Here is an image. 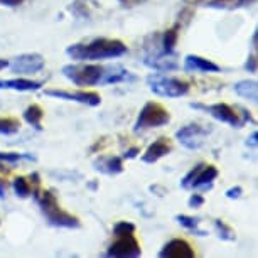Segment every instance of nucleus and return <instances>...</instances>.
<instances>
[{
    "instance_id": "obj_1",
    "label": "nucleus",
    "mask_w": 258,
    "mask_h": 258,
    "mask_svg": "<svg viewBox=\"0 0 258 258\" xmlns=\"http://www.w3.org/2000/svg\"><path fill=\"white\" fill-rule=\"evenodd\" d=\"M62 75L76 86H105L134 80L130 71H126L120 64H66L62 68Z\"/></svg>"
},
{
    "instance_id": "obj_2",
    "label": "nucleus",
    "mask_w": 258,
    "mask_h": 258,
    "mask_svg": "<svg viewBox=\"0 0 258 258\" xmlns=\"http://www.w3.org/2000/svg\"><path fill=\"white\" fill-rule=\"evenodd\" d=\"M126 46L120 39L98 37L90 42H76L66 47V54L76 61H103L116 59L126 54Z\"/></svg>"
},
{
    "instance_id": "obj_3",
    "label": "nucleus",
    "mask_w": 258,
    "mask_h": 258,
    "mask_svg": "<svg viewBox=\"0 0 258 258\" xmlns=\"http://www.w3.org/2000/svg\"><path fill=\"white\" fill-rule=\"evenodd\" d=\"M32 196H34V199H36L41 213L44 214L46 221L49 223L51 226L68 228V230H76V228L81 226L80 218L64 211V209L59 206V203H57L54 192L49 191V189L37 187L32 191Z\"/></svg>"
},
{
    "instance_id": "obj_4",
    "label": "nucleus",
    "mask_w": 258,
    "mask_h": 258,
    "mask_svg": "<svg viewBox=\"0 0 258 258\" xmlns=\"http://www.w3.org/2000/svg\"><path fill=\"white\" fill-rule=\"evenodd\" d=\"M194 110H203L216 118L218 121L231 125L233 128H241L246 123H255L251 113L243 106H231L226 103H213V105H203V103H191L189 105Z\"/></svg>"
},
{
    "instance_id": "obj_5",
    "label": "nucleus",
    "mask_w": 258,
    "mask_h": 258,
    "mask_svg": "<svg viewBox=\"0 0 258 258\" xmlns=\"http://www.w3.org/2000/svg\"><path fill=\"white\" fill-rule=\"evenodd\" d=\"M147 85L150 91L157 96H164V98H181V96L187 95L191 86L186 80L174 76H165L162 73H154V75L147 76Z\"/></svg>"
},
{
    "instance_id": "obj_6",
    "label": "nucleus",
    "mask_w": 258,
    "mask_h": 258,
    "mask_svg": "<svg viewBox=\"0 0 258 258\" xmlns=\"http://www.w3.org/2000/svg\"><path fill=\"white\" fill-rule=\"evenodd\" d=\"M169 121H170V113L167 111V108H164L157 101H149L140 110L137 121L134 125V132L140 134L150 128H157V126L167 125Z\"/></svg>"
},
{
    "instance_id": "obj_7",
    "label": "nucleus",
    "mask_w": 258,
    "mask_h": 258,
    "mask_svg": "<svg viewBox=\"0 0 258 258\" xmlns=\"http://www.w3.org/2000/svg\"><path fill=\"white\" fill-rule=\"evenodd\" d=\"M218 174L220 172H218V169L214 167V165L199 162L182 177L181 187L182 189H201V191H209V189H213V182H214V179L218 177Z\"/></svg>"
},
{
    "instance_id": "obj_8",
    "label": "nucleus",
    "mask_w": 258,
    "mask_h": 258,
    "mask_svg": "<svg viewBox=\"0 0 258 258\" xmlns=\"http://www.w3.org/2000/svg\"><path fill=\"white\" fill-rule=\"evenodd\" d=\"M116 240L111 243L106 250V256L113 258H137L142 255L139 240L135 238V233H123L116 235Z\"/></svg>"
},
{
    "instance_id": "obj_9",
    "label": "nucleus",
    "mask_w": 258,
    "mask_h": 258,
    "mask_svg": "<svg viewBox=\"0 0 258 258\" xmlns=\"http://www.w3.org/2000/svg\"><path fill=\"white\" fill-rule=\"evenodd\" d=\"M209 132H211V128H206V126H201L198 123H191V125H186V126H182V128H179L176 132V139L186 149L198 150L204 144V139L208 137Z\"/></svg>"
},
{
    "instance_id": "obj_10",
    "label": "nucleus",
    "mask_w": 258,
    "mask_h": 258,
    "mask_svg": "<svg viewBox=\"0 0 258 258\" xmlns=\"http://www.w3.org/2000/svg\"><path fill=\"white\" fill-rule=\"evenodd\" d=\"M44 64V57L41 54L29 52V54L16 56L12 62H9V68L12 70V73H17V75H34V73L41 71Z\"/></svg>"
},
{
    "instance_id": "obj_11",
    "label": "nucleus",
    "mask_w": 258,
    "mask_h": 258,
    "mask_svg": "<svg viewBox=\"0 0 258 258\" xmlns=\"http://www.w3.org/2000/svg\"><path fill=\"white\" fill-rule=\"evenodd\" d=\"M46 96H54L59 100L68 101H78V103L88 105V106H98L101 103V96L96 91H68V90H44Z\"/></svg>"
},
{
    "instance_id": "obj_12",
    "label": "nucleus",
    "mask_w": 258,
    "mask_h": 258,
    "mask_svg": "<svg viewBox=\"0 0 258 258\" xmlns=\"http://www.w3.org/2000/svg\"><path fill=\"white\" fill-rule=\"evenodd\" d=\"M160 258H194L196 251L182 238H174V240L167 241L159 251Z\"/></svg>"
},
{
    "instance_id": "obj_13",
    "label": "nucleus",
    "mask_w": 258,
    "mask_h": 258,
    "mask_svg": "<svg viewBox=\"0 0 258 258\" xmlns=\"http://www.w3.org/2000/svg\"><path fill=\"white\" fill-rule=\"evenodd\" d=\"M170 152H172V142H170L167 137H159L147 150H145V154L142 155V162L155 164L157 160L165 157V155H169Z\"/></svg>"
},
{
    "instance_id": "obj_14",
    "label": "nucleus",
    "mask_w": 258,
    "mask_h": 258,
    "mask_svg": "<svg viewBox=\"0 0 258 258\" xmlns=\"http://www.w3.org/2000/svg\"><path fill=\"white\" fill-rule=\"evenodd\" d=\"M184 70L187 73H220L221 68L216 62L206 59V57L187 54L184 59Z\"/></svg>"
},
{
    "instance_id": "obj_15",
    "label": "nucleus",
    "mask_w": 258,
    "mask_h": 258,
    "mask_svg": "<svg viewBox=\"0 0 258 258\" xmlns=\"http://www.w3.org/2000/svg\"><path fill=\"white\" fill-rule=\"evenodd\" d=\"M95 169L108 176H116L123 172V159L118 155H103V157L95 160Z\"/></svg>"
},
{
    "instance_id": "obj_16",
    "label": "nucleus",
    "mask_w": 258,
    "mask_h": 258,
    "mask_svg": "<svg viewBox=\"0 0 258 258\" xmlns=\"http://www.w3.org/2000/svg\"><path fill=\"white\" fill-rule=\"evenodd\" d=\"M44 81L24 80V78H16V80H0V90H14V91H37Z\"/></svg>"
},
{
    "instance_id": "obj_17",
    "label": "nucleus",
    "mask_w": 258,
    "mask_h": 258,
    "mask_svg": "<svg viewBox=\"0 0 258 258\" xmlns=\"http://www.w3.org/2000/svg\"><path fill=\"white\" fill-rule=\"evenodd\" d=\"M203 2L204 7L218 9V11H235V9L250 7L255 0H196V4Z\"/></svg>"
},
{
    "instance_id": "obj_18",
    "label": "nucleus",
    "mask_w": 258,
    "mask_h": 258,
    "mask_svg": "<svg viewBox=\"0 0 258 258\" xmlns=\"http://www.w3.org/2000/svg\"><path fill=\"white\" fill-rule=\"evenodd\" d=\"M233 90L236 91L238 96H241V98L251 101V103H256V100H258V85H256V81H253V80L238 81L236 85L233 86Z\"/></svg>"
},
{
    "instance_id": "obj_19",
    "label": "nucleus",
    "mask_w": 258,
    "mask_h": 258,
    "mask_svg": "<svg viewBox=\"0 0 258 258\" xmlns=\"http://www.w3.org/2000/svg\"><path fill=\"white\" fill-rule=\"evenodd\" d=\"M179 31H181V24H176L170 29H167L162 36H160V47H162L164 52L167 54H172L174 52V47L177 44V39H179Z\"/></svg>"
},
{
    "instance_id": "obj_20",
    "label": "nucleus",
    "mask_w": 258,
    "mask_h": 258,
    "mask_svg": "<svg viewBox=\"0 0 258 258\" xmlns=\"http://www.w3.org/2000/svg\"><path fill=\"white\" fill-rule=\"evenodd\" d=\"M42 118H44V110L39 105H29L26 110H24V120L27 121L29 125H32L36 130H42Z\"/></svg>"
},
{
    "instance_id": "obj_21",
    "label": "nucleus",
    "mask_w": 258,
    "mask_h": 258,
    "mask_svg": "<svg viewBox=\"0 0 258 258\" xmlns=\"http://www.w3.org/2000/svg\"><path fill=\"white\" fill-rule=\"evenodd\" d=\"M176 221L181 226L186 228V230L192 231L194 235H198V236H206L208 235V231H204V230H201V228H199V223H201V220H199V218L187 216V214H177Z\"/></svg>"
},
{
    "instance_id": "obj_22",
    "label": "nucleus",
    "mask_w": 258,
    "mask_h": 258,
    "mask_svg": "<svg viewBox=\"0 0 258 258\" xmlns=\"http://www.w3.org/2000/svg\"><path fill=\"white\" fill-rule=\"evenodd\" d=\"M12 187H14V192L17 194V198H21V199H26V198H29L32 194V184H31V181H27V179L22 177V176H19V177L14 179Z\"/></svg>"
},
{
    "instance_id": "obj_23",
    "label": "nucleus",
    "mask_w": 258,
    "mask_h": 258,
    "mask_svg": "<svg viewBox=\"0 0 258 258\" xmlns=\"http://www.w3.org/2000/svg\"><path fill=\"white\" fill-rule=\"evenodd\" d=\"M21 128V121L14 116H0V135H14Z\"/></svg>"
},
{
    "instance_id": "obj_24",
    "label": "nucleus",
    "mask_w": 258,
    "mask_h": 258,
    "mask_svg": "<svg viewBox=\"0 0 258 258\" xmlns=\"http://www.w3.org/2000/svg\"><path fill=\"white\" fill-rule=\"evenodd\" d=\"M214 228H216L218 236H220L221 240H225V241H235V240H236V233H235V230H233V228H231L230 225H226L225 221L214 220Z\"/></svg>"
},
{
    "instance_id": "obj_25",
    "label": "nucleus",
    "mask_w": 258,
    "mask_h": 258,
    "mask_svg": "<svg viewBox=\"0 0 258 258\" xmlns=\"http://www.w3.org/2000/svg\"><path fill=\"white\" fill-rule=\"evenodd\" d=\"M19 160H29L34 162L36 157L32 154H19V152H0V162L4 164H16Z\"/></svg>"
},
{
    "instance_id": "obj_26",
    "label": "nucleus",
    "mask_w": 258,
    "mask_h": 258,
    "mask_svg": "<svg viewBox=\"0 0 258 258\" xmlns=\"http://www.w3.org/2000/svg\"><path fill=\"white\" fill-rule=\"evenodd\" d=\"M123 233H135V225L130 221H118L113 226V235H123Z\"/></svg>"
},
{
    "instance_id": "obj_27",
    "label": "nucleus",
    "mask_w": 258,
    "mask_h": 258,
    "mask_svg": "<svg viewBox=\"0 0 258 258\" xmlns=\"http://www.w3.org/2000/svg\"><path fill=\"white\" fill-rule=\"evenodd\" d=\"M189 208H192V209H198V208H201L203 204H204V198H203V194H191V198H189Z\"/></svg>"
},
{
    "instance_id": "obj_28",
    "label": "nucleus",
    "mask_w": 258,
    "mask_h": 258,
    "mask_svg": "<svg viewBox=\"0 0 258 258\" xmlns=\"http://www.w3.org/2000/svg\"><path fill=\"white\" fill-rule=\"evenodd\" d=\"M245 70H246L248 73H253V75L256 73V56H255V54L248 56V59H246V62H245Z\"/></svg>"
},
{
    "instance_id": "obj_29",
    "label": "nucleus",
    "mask_w": 258,
    "mask_h": 258,
    "mask_svg": "<svg viewBox=\"0 0 258 258\" xmlns=\"http://www.w3.org/2000/svg\"><path fill=\"white\" fill-rule=\"evenodd\" d=\"M243 194V189L240 186H235V187H231V189H228V191L225 192V196L228 199H238Z\"/></svg>"
},
{
    "instance_id": "obj_30",
    "label": "nucleus",
    "mask_w": 258,
    "mask_h": 258,
    "mask_svg": "<svg viewBox=\"0 0 258 258\" xmlns=\"http://www.w3.org/2000/svg\"><path fill=\"white\" fill-rule=\"evenodd\" d=\"M121 7H126V9H132V7H137L140 4L147 2V0H118Z\"/></svg>"
},
{
    "instance_id": "obj_31",
    "label": "nucleus",
    "mask_w": 258,
    "mask_h": 258,
    "mask_svg": "<svg viewBox=\"0 0 258 258\" xmlns=\"http://www.w3.org/2000/svg\"><path fill=\"white\" fill-rule=\"evenodd\" d=\"M24 2H26V0H0V6H4V7H19Z\"/></svg>"
},
{
    "instance_id": "obj_32",
    "label": "nucleus",
    "mask_w": 258,
    "mask_h": 258,
    "mask_svg": "<svg viewBox=\"0 0 258 258\" xmlns=\"http://www.w3.org/2000/svg\"><path fill=\"white\" fill-rule=\"evenodd\" d=\"M139 154H140V149H139V147H132V149L126 150V152L123 154V157H121V159H135Z\"/></svg>"
},
{
    "instance_id": "obj_33",
    "label": "nucleus",
    "mask_w": 258,
    "mask_h": 258,
    "mask_svg": "<svg viewBox=\"0 0 258 258\" xmlns=\"http://www.w3.org/2000/svg\"><path fill=\"white\" fill-rule=\"evenodd\" d=\"M6 192H7V184L4 179H0V199L6 198Z\"/></svg>"
},
{
    "instance_id": "obj_34",
    "label": "nucleus",
    "mask_w": 258,
    "mask_h": 258,
    "mask_svg": "<svg viewBox=\"0 0 258 258\" xmlns=\"http://www.w3.org/2000/svg\"><path fill=\"white\" fill-rule=\"evenodd\" d=\"M246 145H251V147H256V132H253L251 134V137H250V140L246 142Z\"/></svg>"
},
{
    "instance_id": "obj_35",
    "label": "nucleus",
    "mask_w": 258,
    "mask_h": 258,
    "mask_svg": "<svg viewBox=\"0 0 258 258\" xmlns=\"http://www.w3.org/2000/svg\"><path fill=\"white\" fill-rule=\"evenodd\" d=\"M150 191H157L159 196H164V194H165V189L159 187V186H150Z\"/></svg>"
},
{
    "instance_id": "obj_36",
    "label": "nucleus",
    "mask_w": 258,
    "mask_h": 258,
    "mask_svg": "<svg viewBox=\"0 0 258 258\" xmlns=\"http://www.w3.org/2000/svg\"><path fill=\"white\" fill-rule=\"evenodd\" d=\"M6 68H9V61L7 59H0V71L6 70Z\"/></svg>"
},
{
    "instance_id": "obj_37",
    "label": "nucleus",
    "mask_w": 258,
    "mask_h": 258,
    "mask_svg": "<svg viewBox=\"0 0 258 258\" xmlns=\"http://www.w3.org/2000/svg\"><path fill=\"white\" fill-rule=\"evenodd\" d=\"M251 47H253V49H256V31L253 32V39H251Z\"/></svg>"
}]
</instances>
